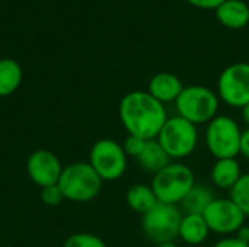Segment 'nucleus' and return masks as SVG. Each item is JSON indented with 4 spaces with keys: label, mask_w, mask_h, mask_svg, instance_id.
<instances>
[{
    "label": "nucleus",
    "mask_w": 249,
    "mask_h": 247,
    "mask_svg": "<svg viewBox=\"0 0 249 247\" xmlns=\"http://www.w3.org/2000/svg\"><path fill=\"white\" fill-rule=\"evenodd\" d=\"M118 115L128 135L155 140L165 125L166 106L156 100L147 90H133L123 96Z\"/></svg>",
    "instance_id": "obj_1"
},
{
    "label": "nucleus",
    "mask_w": 249,
    "mask_h": 247,
    "mask_svg": "<svg viewBox=\"0 0 249 247\" xmlns=\"http://www.w3.org/2000/svg\"><path fill=\"white\" fill-rule=\"evenodd\" d=\"M175 108L179 116L190 121L194 125L209 124L219 115L220 99L217 92L207 86L191 84L185 86L179 98L175 102Z\"/></svg>",
    "instance_id": "obj_2"
},
{
    "label": "nucleus",
    "mask_w": 249,
    "mask_h": 247,
    "mask_svg": "<svg viewBox=\"0 0 249 247\" xmlns=\"http://www.w3.org/2000/svg\"><path fill=\"white\" fill-rule=\"evenodd\" d=\"M104 181L93 170L89 162H74L63 169L58 186L64 199L71 202H90L102 189Z\"/></svg>",
    "instance_id": "obj_3"
},
{
    "label": "nucleus",
    "mask_w": 249,
    "mask_h": 247,
    "mask_svg": "<svg viewBox=\"0 0 249 247\" xmlns=\"http://www.w3.org/2000/svg\"><path fill=\"white\" fill-rule=\"evenodd\" d=\"M196 183V175L190 166L171 162L166 167L153 175L150 186L159 202L179 205Z\"/></svg>",
    "instance_id": "obj_4"
},
{
    "label": "nucleus",
    "mask_w": 249,
    "mask_h": 247,
    "mask_svg": "<svg viewBox=\"0 0 249 247\" xmlns=\"http://www.w3.org/2000/svg\"><path fill=\"white\" fill-rule=\"evenodd\" d=\"M156 140L171 160H182L196 151L198 146V130L197 125L175 115L166 119Z\"/></svg>",
    "instance_id": "obj_5"
},
{
    "label": "nucleus",
    "mask_w": 249,
    "mask_h": 247,
    "mask_svg": "<svg viewBox=\"0 0 249 247\" xmlns=\"http://www.w3.org/2000/svg\"><path fill=\"white\" fill-rule=\"evenodd\" d=\"M242 128L238 121L229 115H217L207 124L206 147L209 153L217 159H235L241 151Z\"/></svg>",
    "instance_id": "obj_6"
},
{
    "label": "nucleus",
    "mask_w": 249,
    "mask_h": 247,
    "mask_svg": "<svg viewBox=\"0 0 249 247\" xmlns=\"http://www.w3.org/2000/svg\"><path fill=\"white\" fill-rule=\"evenodd\" d=\"M182 211L178 205L158 202L149 213L142 215V229L149 240L159 245L175 242L179 234Z\"/></svg>",
    "instance_id": "obj_7"
},
{
    "label": "nucleus",
    "mask_w": 249,
    "mask_h": 247,
    "mask_svg": "<svg viewBox=\"0 0 249 247\" xmlns=\"http://www.w3.org/2000/svg\"><path fill=\"white\" fill-rule=\"evenodd\" d=\"M127 154L123 144L112 138L98 140L89 153V165L104 182H114L127 170Z\"/></svg>",
    "instance_id": "obj_8"
},
{
    "label": "nucleus",
    "mask_w": 249,
    "mask_h": 247,
    "mask_svg": "<svg viewBox=\"0 0 249 247\" xmlns=\"http://www.w3.org/2000/svg\"><path fill=\"white\" fill-rule=\"evenodd\" d=\"M217 95L220 102L242 109L249 103V63L239 61L228 66L219 76Z\"/></svg>",
    "instance_id": "obj_9"
},
{
    "label": "nucleus",
    "mask_w": 249,
    "mask_h": 247,
    "mask_svg": "<svg viewBox=\"0 0 249 247\" xmlns=\"http://www.w3.org/2000/svg\"><path fill=\"white\" fill-rule=\"evenodd\" d=\"M210 231L222 236H235L245 226L247 215L231 198H214L203 214Z\"/></svg>",
    "instance_id": "obj_10"
},
{
    "label": "nucleus",
    "mask_w": 249,
    "mask_h": 247,
    "mask_svg": "<svg viewBox=\"0 0 249 247\" xmlns=\"http://www.w3.org/2000/svg\"><path fill=\"white\" fill-rule=\"evenodd\" d=\"M60 159L50 150L41 148L31 153L26 162V172L29 179L39 188L55 185L63 173Z\"/></svg>",
    "instance_id": "obj_11"
},
{
    "label": "nucleus",
    "mask_w": 249,
    "mask_h": 247,
    "mask_svg": "<svg viewBox=\"0 0 249 247\" xmlns=\"http://www.w3.org/2000/svg\"><path fill=\"white\" fill-rule=\"evenodd\" d=\"M184 83L182 80L169 71H160L155 74L147 86V92L160 103H175L177 99L179 98L181 92L184 90Z\"/></svg>",
    "instance_id": "obj_12"
},
{
    "label": "nucleus",
    "mask_w": 249,
    "mask_h": 247,
    "mask_svg": "<svg viewBox=\"0 0 249 247\" xmlns=\"http://www.w3.org/2000/svg\"><path fill=\"white\" fill-rule=\"evenodd\" d=\"M214 12L217 20L228 29L239 31L249 23V4L244 0H225Z\"/></svg>",
    "instance_id": "obj_13"
},
{
    "label": "nucleus",
    "mask_w": 249,
    "mask_h": 247,
    "mask_svg": "<svg viewBox=\"0 0 249 247\" xmlns=\"http://www.w3.org/2000/svg\"><path fill=\"white\" fill-rule=\"evenodd\" d=\"M242 176L239 162L235 159H217L210 169L212 183L223 191H231Z\"/></svg>",
    "instance_id": "obj_14"
},
{
    "label": "nucleus",
    "mask_w": 249,
    "mask_h": 247,
    "mask_svg": "<svg viewBox=\"0 0 249 247\" xmlns=\"http://www.w3.org/2000/svg\"><path fill=\"white\" fill-rule=\"evenodd\" d=\"M210 233L212 231L201 214H182L178 237L185 245L200 246L209 239Z\"/></svg>",
    "instance_id": "obj_15"
},
{
    "label": "nucleus",
    "mask_w": 249,
    "mask_h": 247,
    "mask_svg": "<svg viewBox=\"0 0 249 247\" xmlns=\"http://www.w3.org/2000/svg\"><path fill=\"white\" fill-rule=\"evenodd\" d=\"M137 162L140 167L152 175H156L163 167H166L172 160L166 154V151L162 148V146L158 143V140H149L144 146V150L137 157Z\"/></svg>",
    "instance_id": "obj_16"
},
{
    "label": "nucleus",
    "mask_w": 249,
    "mask_h": 247,
    "mask_svg": "<svg viewBox=\"0 0 249 247\" xmlns=\"http://www.w3.org/2000/svg\"><path fill=\"white\" fill-rule=\"evenodd\" d=\"M214 194L210 186L196 183L194 188L187 194V197L179 204L182 214H204L207 207L214 201Z\"/></svg>",
    "instance_id": "obj_17"
},
{
    "label": "nucleus",
    "mask_w": 249,
    "mask_h": 247,
    "mask_svg": "<svg viewBox=\"0 0 249 247\" xmlns=\"http://www.w3.org/2000/svg\"><path fill=\"white\" fill-rule=\"evenodd\" d=\"M23 71L13 58H0V98L13 95L22 84Z\"/></svg>",
    "instance_id": "obj_18"
},
{
    "label": "nucleus",
    "mask_w": 249,
    "mask_h": 247,
    "mask_svg": "<svg viewBox=\"0 0 249 247\" xmlns=\"http://www.w3.org/2000/svg\"><path fill=\"white\" fill-rule=\"evenodd\" d=\"M125 201L133 211L142 215L149 213L159 202L152 186L146 183H136L130 186L125 194Z\"/></svg>",
    "instance_id": "obj_19"
},
{
    "label": "nucleus",
    "mask_w": 249,
    "mask_h": 247,
    "mask_svg": "<svg viewBox=\"0 0 249 247\" xmlns=\"http://www.w3.org/2000/svg\"><path fill=\"white\" fill-rule=\"evenodd\" d=\"M231 199L242 210V213L249 217V172L242 173L236 185L229 191Z\"/></svg>",
    "instance_id": "obj_20"
},
{
    "label": "nucleus",
    "mask_w": 249,
    "mask_h": 247,
    "mask_svg": "<svg viewBox=\"0 0 249 247\" xmlns=\"http://www.w3.org/2000/svg\"><path fill=\"white\" fill-rule=\"evenodd\" d=\"M63 247H107L104 240L90 233H74L71 234Z\"/></svg>",
    "instance_id": "obj_21"
},
{
    "label": "nucleus",
    "mask_w": 249,
    "mask_h": 247,
    "mask_svg": "<svg viewBox=\"0 0 249 247\" xmlns=\"http://www.w3.org/2000/svg\"><path fill=\"white\" fill-rule=\"evenodd\" d=\"M41 201L45 205H50V207L60 205L64 201V195H63L58 183L50 185V186H45V188H41Z\"/></svg>",
    "instance_id": "obj_22"
},
{
    "label": "nucleus",
    "mask_w": 249,
    "mask_h": 247,
    "mask_svg": "<svg viewBox=\"0 0 249 247\" xmlns=\"http://www.w3.org/2000/svg\"><path fill=\"white\" fill-rule=\"evenodd\" d=\"M149 140L136 137V135H127L124 143H123V148L125 151V154L128 157H134L137 160V157L142 154V151L144 150V146Z\"/></svg>",
    "instance_id": "obj_23"
},
{
    "label": "nucleus",
    "mask_w": 249,
    "mask_h": 247,
    "mask_svg": "<svg viewBox=\"0 0 249 247\" xmlns=\"http://www.w3.org/2000/svg\"><path fill=\"white\" fill-rule=\"evenodd\" d=\"M188 4L197 7V9H204V10H216L225 0H185Z\"/></svg>",
    "instance_id": "obj_24"
},
{
    "label": "nucleus",
    "mask_w": 249,
    "mask_h": 247,
    "mask_svg": "<svg viewBox=\"0 0 249 247\" xmlns=\"http://www.w3.org/2000/svg\"><path fill=\"white\" fill-rule=\"evenodd\" d=\"M213 247H249V243L242 242L236 236H226L222 240H219L217 243H214Z\"/></svg>",
    "instance_id": "obj_25"
},
{
    "label": "nucleus",
    "mask_w": 249,
    "mask_h": 247,
    "mask_svg": "<svg viewBox=\"0 0 249 247\" xmlns=\"http://www.w3.org/2000/svg\"><path fill=\"white\" fill-rule=\"evenodd\" d=\"M239 154H242L247 160H249V128L242 131V138H241V151Z\"/></svg>",
    "instance_id": "obj_26"
},
{
    "label": "nucleus",
    "mask_w": 249,
    "mask_h": 247,
    "mask_svg": "<svg viewBox=\"0 0 249 247\" xmlns=\"http://www.w3.org/2000/svg\"><path fill=\"white\" fill-rule=\"evenodd\" d=\"M235 236H236L238 239H241L242 242H247V243H249V227L248 226H244V227H241Z\"/></svg>",
    "instance_id": "obj_27"
},
{
    "label": "nucleus",
    "mask_w": 249,
    "mask_h": 247,
    "mask_svg": "<svg viewBox=\"0 0 249 247\" xmlns=\"http://www.w3.org/2000/svg\"><path fill=\"white\" fill-rule=\"evenodd\" d=\"M241 116H242V121L247 125V128H249V103L241 109Z\"/></svg>",
    "instance_id": "obj_28"
},
{
    "label": "nucleus",
    "mask_w": 249,
    "mask_h": 247,
    "mask_svg": "<svg viewBox=\"0 0 249 247\" xmlns=\"http://www.w3.org/2000/svg\"><path fill=\"white\" fill-rule=\"evenodd\" d=\"M156 247H179L175 242H163V243H159L156 245Z\"/></svg>",
    "instance_id": "obj_29"
}]
</instances>
